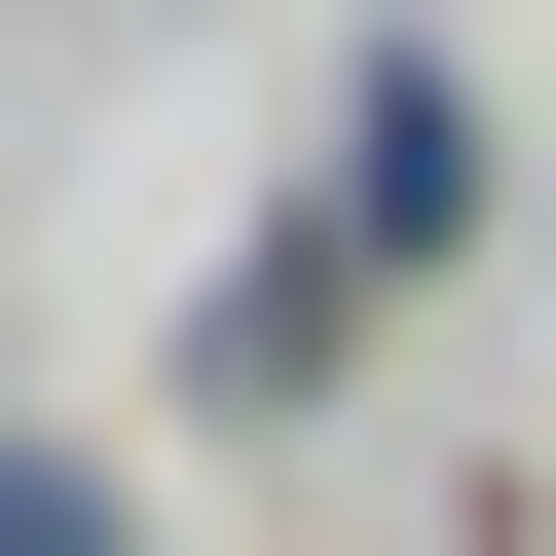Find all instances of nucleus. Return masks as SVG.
<instances>
[{
    "label": "nucleus",
    "instance_id": "1",
    "mask_svg": "<svg viewBox=\"0 0 556 556\" xmlns=\"http://www.w3.org/2000/svg\"><path fill=\"white\" fill-rule=\"evenodd\" d=\"M0 556H112V482H75V445H0Z\"/></svg>",
    "mask_w": 556,
    "mask_h": 556
}]
</instances>
